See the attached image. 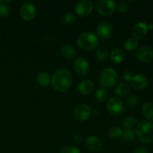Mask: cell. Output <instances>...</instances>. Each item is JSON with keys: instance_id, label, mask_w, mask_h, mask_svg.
Masks as SVG:
<instances>
[{"instance_id": "obj_34", "label": "cell", "mask_w": 153, "mask_h": 153, "mask_svg": "<svg viewBox=\"0 0 153 153\" xmlns=\"http://www.w3.org/2000/svg\"><path fill=\"white\" fill-rule=\"evenodd\" d=\"M132 76H133L132 74H131V72L128 71V70H126V71L124 72L123 74V79L126 82H130L131 78H132Z\"/></svg>"}, {"instance_id": "obj_10", "label": "cell", "mask_w": 153, "mask_h": 153, "mask_svg": "<svg viewBox=\"0 0 153 153\" xmlns=\"http://www.w3.org/2000/svg\"><path fill=\"white\" fill-rule=\"evenodd\" d=\"M89 63L83 57L77 58L74 61V70L79 76H85L89 72Z\"/></svg>"}, {"instance_id": "obj_24", "label": "cell", "mask_w": 153, "mask_h": 153, "mask_svg": "<svg viewBox=\"0 0 153 153\" xmlns=\"http://www.w3.org/2000/svg\"><path fill=\"white\" fill-rule=\"evenodd\" d=\"M122 139L127 143H131L135 139V133L132 129H126L122 134Z\"/></svg>"}, {"instance_id": "obj_18", "label": "cell", "mask_w": 153, "mask_h": 153, "mask_svg": "<svg viewBox=\"0 0 153 153\" xmlns=\"http://www.w3.org/2000/svg\"><path fill=\"white\" fill-rule=\"evenodd\" d=\"M130 93V86L126 82H121L115 88V94L120 97L128 95Z\"/></svg>"}, {"instance_id": "obj_14", "label": "cell", "mask_w": 153, "mask_h": 153, "mask_svg": "<svg viewBox=\"0 0 153 153\" xmlns=\"http://www.w3.org/2000/svg\"><path fill=\"white\" fill-rule=\"evenodd\" d=\"M85 145L88 149L94 152H99L102 148V142L97 136L91 135L85 140Z\"/></svg>"}, {"instance_id": "obj_12", "label": "cell", "mask_w": 153, "mask_h": 153, "mask_svg": "<svg viewBox=\"0 0 153 153\" xmlns=\"http://www.w3.org/2000/svg\"><path fill=\"white\" fill-rule=\"evenodd\" d=\"M149 85V79L146 76L142 74L133 76L130 81V85L131 88L137 91L145 89Z\"/></svg>"}, {"instance_id": "obj_27", "label": "cell", "mask_w": 153, "mask_h": 153, "mask_svg": "<svg viewBox=\"0 0 153 153\" xmlns=\"http://www.w3.org/2000/svg\"><path fill=\"white\" fill-rule=\"evenodd\" d=\"M123 131V128L121 127L117 126H113L109 129L108 134L109 136L111 137L112 139H118L122 137V134Z\"/></svg>"}, {"instance_id": "obj_28", "label": "cell", "mask_w": 153, "mask_h": 153, "mask_svg": "<svg viewBox=\"0 0 153 153\" xmlns=\"http://www.w3.org/2000/svg\"><path fill=\"white\" fill-rule=\"evenodd\" d=\"M139 103V98L134 94H132V95L128 97V98L126 100V104L128 106V108H133L136 107V106L138 105Z\"/></svg>"}, {"instance_id": "obj_37", "label": "cell", "mask_w": 153, "mask_h": 153, "mask_svg": "<svg viewBox=\"0 0 153 153\" xmlns=\"http://www.w3.org/2000/svg\"><path fill=\"white\" fill-rule=\"evenodd\" d=\"M148 30H153V24L151 23L148 25Z\"/></svg>"}, {"instance_id": "obj_20", "label": "cell", "mask_w": 153, "mask_h": 153, "mask_svg": "<svg viewBox=\"0 0 153 153\" xmlns=\"http://www.w3.org/2000/svg\"><path fill=\"white\" fill-rule=\"evenodd\" d=\"M61 55L67 58H73L76 55V52L74 48L68 44L62 45L60 49Z\"/></svg>"}, {"instance_id": "obj_31", "label": "cell", "mask_w": 153, "mask_h": 153, "mask_svg": "<svg viewBox=\"0 0 153 153\" xmlns=\"http://www.w3.org/2000/svg\"><path fill=\"white\" fill-rule=\"evenodd\" d=\"M61 153H81V152L76 146H67L61 149Z\"/></svg>"}, {"instance_id": "obj_21", "label": "cell", "mask_w": 153, "mask_h": 153, "mask_svg": "<svg viewBox=\"0 0 153 153\" xmlns=\"http://www.w3.org/2000/svg\"><path fill=\"white\" fill-rule=\"evenodd\" d=\"M142 114L148 120L153 122V103L146 102L142 107Z\"/></svg>"}, {"instance_id": "obj_22", "label": "cell", "mask_w": 153, "mask_h": 153, "mask_svg": "<svg viewBox=\"0 0 153 153\" xmlns=\"http://www.w3.org/2000/svg\"><path fill=\"white\" fill-rule=\"evenodd\" d=\"M137 124V119L132 116H126L123 119L122 126L126 129H131Z\"/></svg>"}, {"instance_id": "obj_25", "label": "cell", "mask_w": 153, "mask_h": 153, "mask_svg": "<svg viewBox=\"0 0 153 153\" xmlns=\"http://www.w3.org/2000/svg\"><path fill=\"white\" fill-rule=\"evenodd\" d=\"M124 47L128 52H132L138 47V42L134 38H128L124 43Z\"/></svg>"}, {"instance_id": "obj_29", "label": "cell", "mask_w": 153, "mask_h": 153, "mask_svg": "<svg viewBox=\"0 0 153 153\" xmlns=\"http://www.w3.org/2000/svg\"><path fill=\"white\" fill-rule=\"evenodd\" d=\"M10 11H11V10H10V7H9V5L1 1V3L0 4V16L6 17V16L10 15Z\"/></svg>"}, {"instance_id": "obj_11", "label": "cell", "mask_w": 153, "mask_h": 153, "mask_svg": "<svg viewBox=\"0 0 153 153\" xmlns=\"http://www.w3.org/2000/svg\"><path fill=\"white\" fill-rule=\"evenodd\" d=\"M20 16L24 20H32L36 16V7L32 3L26 2L20 7Z\"/></svg>"}, {"instance_id": "obj_5", "label": "cell", "mask_w": 153, "mask_h": 153, "mask_svg": "<svg viewBox=\"0 0 153 153\" xmlns=\"http://www.w3.org/2000/svg\"><path fill=\"white\" fill-rule=\"evenodd\" d=\"M96 8L101 15L109 16L115 12L117 4L115 1L111 0H99L96 2Z\"/></svg>"}, {"instance_id": "obj_32", "label": "cell", "mask_w": 153, "mask_h": 153, "mask_svg": "<svg viewBox=\"0 0 153 153\" xmlns=\"http://www.w3.org/2000/svg\"><path fill=\"white\" fill-rule=\"evenodd\" d=\"M62 19H63V21H64L65 23L70 24V23H72V22L74 21L75 16L72 13L67 12V13H65L64 15H63Z\"/></svg>"}, {"instance_id": "obj_17", "label": "cell", "mask_w": 153, "mask_h": 153, "mask_svg": "<svg viewBox=\"0 0 153 153\" xmlns=\"http://www.w3.org/2000/svg\"><path fill=\"white\" fill-rule=\"evenodd\" d=\"M126 58V54L124 51L121 49H114L112 50V52L110 54V58L113 62L119 64L123 61V60Z\"/></svg>"}, {"instance_id": "obj_9", "label": "cell", "mask_w": 153, "mask_h": 153, "mask_svg": "<svg viewBox=\"0 0 153 153\" xmlns=\"http://www.w3.org/2000/svg\"><path fill=\"white\" fill-rule=\"evenodd\" d=\"M136 56L140 61L149 63L153 59V49L148 46H142L137 48Z\"/></svg>"}, {"instance_id": "obj_35", "label": "cell", "mask_w": 153, "mask_h": 153, "mask_svg": "<svg viewBox=\"0 0 153 153\" xmlns=\"http://www.w3.org/2000/svg\"><path fill=\"white\" fill-rule=\"evenodd\" d=\"M133 153H149L147 148L146 147H138L134 151Z\"/></svg>"}, {"instance_id": "obj_36", "label": "cell", "mask_w": 153, "mask_h": 153, "mask_svg": "<svg viewBox=\"0 0 153 153\" xmlns=\"http://www.w3.org/2000/svg\"><path fill=\"white\" fill-rule=\"evenodd\" d=\"M100 113V112H99V111L97 110V109H94V110H93V111H91V114H94V115H98V114Z\"/></svg>"}, {"instance_id": "obj_16", "label": "cell", "mask_w": 153, "mask_h": 153, "mask_svg": "<svg viewBox=\"0 0 153 153\" xmlns=\"http://www.w3.org/2000/svg\"><path fill=\"white\" fill-rule=\"evenodd\" d=\"M94 89V85L92 81L89 79H85L79 82L78 85V91L82 95L90 94Z\"/></svg>"}, {"instance_id": "obj_6", "label": "cell", "mask_w": 153, "mask_h": 153, "mask_svg": "<svg viewBox=\"0 0 153 153\" xmlns=\"http://www.w3.org/2000/svg\"><path fill=\"white\" fill-rule=\"evenodd\" d=\"M107 109L111 114L118 117L125 112L126 106L122 100L117 97H113L108 101Z\"/></svg>"}, {"instance_id": "obj_15", "label": "cell", "mask_w": 153, "mask_h": 153, "mask_svg": "<svg viewBox=\"0 0 153 153\" xmlns=\"http://www.w3.org/2000/svg\"><path fill=\"white\" fill-rule=\"evenodd\" d=\"M148 31V25H146L145 22H140L136 23L134 25L132 28V34L133 37L135 40H138V39H141L146 35V34Z\"/></svg>"}, {"instance_id": "obj_2", "label": "cell", "mask_w": 153, "mask_h": 153, "mask_svg": "<svg viewBox=\"0 0 153 153\" xmlns=\"http://www.w3.org/2000/svg\"><path fill=\"white\" fill-rule=\"evenodd\" d=\"M134 133L141 142L151 143L153 141V123L149 121H141L136 126Z\"/></svg>"}, {"instance_id": "obj_7", "label": "cell", "mask_w": 153, "mask_h": 153, "mask_svg": "<svg viewBox=\"0 0 153 153\" xmlns=\"http://www.w3.org/2000/svg\"><path fill=\"white\" fill-rule=\"evenodd\" d=\"M91 115V109L89 105L86 104H79L73 111V117L75 120L79 122H83L90 118Z\"/></svg>"}, {"instance_id": "obj_38", "label": "cell", "mask_w": 153, "mask_h": 153, "mask_svg": "<svg viewBox=\"0 0 153 153\" xmlns=\"http://www.w3.org/2000/svg\"><path fill=\"white\" fill-rule=\"evenodd\" d=\"M1 1H0V4H1Z\"/></svg>"}, {"instance_id": "obj_33", "label": "cell", "mask_w": 153, "mask_h": 153, "mask_svg": "<svg viewBox=\"0 0 153 153\" xmlns=\"http://www.w3.org/2000/svg\"><path fill=\"white\" fill-rule=\"evenodd\" d=\"M73 140L76 143H81L83 140V135L82 134V133L79 132V131H76L73 134Z\"/></svg>"}, {"instance_id": "obj_23", "label": "cell", "mask_w": 153, "mask_h": 153, "mask_svg": "<svg viewBox=\"0 0 153 153\" xmlns=\"http://www.w3.org/2000/svg\"><path fill=\"white\" fill-rule=\"evenodd\" d=\"M108 50L106 49V48H105L104 46H100L96 50L95 56L98 61H105L108 58Z\"/></svg>"}, {"instance_id": "obj_26", "label": "cell", "mask_w": 153, "mask_h": 153, "mask_svg": "<svg viewBox=\"0 0 153 153\" xmlns=\"http://www.w3.org/2000/svg\"><path fill=\"white\" fill-rule=\"evenodd\" d=\"M108 97V93L105 88H100L95 94V99L99 102H103L107 100Z\"/></svg>"}, {"instance_id": "obj_4", "label": "cell", "mask_w": 153, "mask_h": 153, "mask_svg": "<svg viewBox=\"0 0 153 153\" xmlns=\"http://www.w3.org/2000/svg\"><path fill=\"white\" fill-rule=\"evenodd\" d=\"M118 81V74L113 68H106L102 72L100 82L103 88H111L114 86Z\"/></svg>"}, {"instance_id": "obj_3", "label": "cell", "mask_w": 153, "mask_h": 153, "mask_svg": "<svg viewBox=\"0 0 153 153\" xmlns=\"http://www.w3.org/2000/svg\"><path fill=\"white\" fill-rule=\"evenodd\" d=\"M99 44L98 37L91 31L82 33L77 38V45L84 50H92L96 49Z\"/></svg>"}, {"instance_id": "obj_8", "label": "cell", "mask_w": 153, "mask_h": 153, "mask_svg": "<svg viewBox=\"0 0 153 153\" xmlns=\"http://www.w3.org/2000/svg\"><path fill=\"white\" fill-rule=\"evenodd\" d=\"M94 9V4L90 0H81L76 3L75 10L80 16H88L92 12Z\"/></svg>"}, {"instance_id": "obj_1", "label": "cell", "mask_w": 153, "mask_h": 153, "mask_svg": "<svg viewBox=\"0 0 153 153\" xmlns=\"http://www.w3.org/2000/svg\"><path fill=\"white\" fill-rule=\"evenodd\" d=\"M73 82V76L70 72L66 69L57 70L51 78V85L54 90L64 92L69 90Z\"/></svg>"}, {"instance_id": "obj_19", "label": "cell", "mask_w": 153, "mask_h": 153, "mask_svg": "<svg viewBox=\"0 0 153 153\" xmlns=\"http://www.w3.org/2000/svg\"><path fill=\"white\" fill-rule=\"evenodd\" d=\"M37 82L40 85L46 87L51 84V77L49 73L46 71H41L37 74Z\"/></svg>"}, {"instance_id": "obj_30", "label": "cell", "mask_w": 153, "mask_h": 153, "mask_svg": "<svg viewBox=\"0 0 153 153\" xmlns=\"http://www.w3.org/2000/svg\"><path fill=\"white\" fill-rule=\"evenodd\" d=\"M117 7L118 10L122 13H127L129 10V5H128L126 1H120V2H119L117 5Z\"/></svg>"}, {"instance_id": "obj_13", "label": "cell", "mask_w": 153, "mask_h": 153, "mask_svg": "<svg viewBox=\"0 0 153 153\" xmlns=\"http://www.w3.org/2000/svg\"><path fill=\"white\" fill-rule=\"evenodd\" d=\"M112 25L108 21L100 22L97 28V32L99 37L102 39H108L112 34Z\"/></svg>"}]
</instances>
